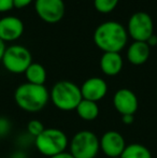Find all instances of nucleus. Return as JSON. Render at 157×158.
Segmentation results:
<instances>
[{
  "instance_id": "f257e3e1",
  "label": "nucleus",
  "mask_w": 157,
  "mask_h": 158,
  "mask_svg": "<svg viewBox=\"0 0 157 158\" xmlns=\"http://www.w3.org/2000/svg\"><path fill=\"white\" fill-rule=\"evenodd\" d=\"M128 40L127 29L118 22L108 21L100 24L94 32V42L103 53H119Z\"/></svg>"
},
{
  "instance_id": "f03ea898",
  "label": "nucleus",
  "mask_w": 157,
  "mask_h": 158,
  "mask_svg": "<svg viewBox=\"0 0 157 158\" xmlns=\"http://www.w3.org/2000/svg\"><path fill=\"white\" fill-rule=\"evenodd\" d=\"M14 101L25 112L36 113L46 106L50 101V90L45 85L23 83L14 92Z\"/></svg>"
},
{
  "instance_id": "7ed1b4c3",
  "label": "nucleus",
  "mask_w": 157,
  "mask_h": 158,
  "mask_svg": "<svg viewBox=\"0 0 157 158\" xmlns=\"http://www.w3.org/2000/svg\"><path fill=\"white\" fill-rule=\"evenodd\" d=\"M82 99L80 86L67 80L58 81L50 90V100L53 106L64 112L76 111Z\"/></svg>"
},
{
  "instance_id": "20e7f679",
  "label": "nucleus",
  "mask_w": 157,
  "mask_h": 158,
  "mask_svg": "<svg viewBox=\"0 0 157 158\" xmlns=\"http://www.w3.org/2000/svg\"><path fill=\"white\" fill-rule=\"evenodd\" d=\"M69 141L68 135L61 129L45 128L43 132L35 139L34 145L40 154L50 158L66 152L69 148Z\"/></svg>"
},
{
  "instance_id": "39448f33",
  "label": "nucleus",
  "mask_w": 157,
  "mask_h": 158,
  "mask_svg": "<svg viewBox=\"0 0 157 158\" xmlns=\"http://www.w3.org/2000/svg\"><path fill=\"white\" fill-rule=\"evenodd\" d=\"M68 148L74 158H96L100 152L99 138L92 130H80L71 138Z\"/></svg>"
},
{
  "instance_id": "423d86ee",
  "label": "nucleus",
  "mask_w": 157,
  "mask_h": 158,
  "mask_svg": "<svg viewBox=\"0 0 157 158\" xmlns=\"http://www.w3.org/2000/svg\"><path fill=\"white\" fill-rule=\"evenodd\" d=\"M4 69L14 74L25 73L28 67L32 63L31 53L23 45H11L4 51L1 60Z\"/></svg>"
},
{
  "instance_id": "0eeeda50",
  "label": "nucleus",
  "mask_w": 157,
  "mask_h": 158,
  "mask_svg": "<svg viewBox=\"0 0 157 158\" xmlns=\"http://www.w3.org/2000/svg\"><path fill=\"white\" fill-rule=\"evenodd\" d=\"M127 33L134 41L147 42L154 35V23L151 15L147 12L134 13L128 21Z\"/></svg>"
},
{
  "instance_id": "6e6552de",
  "label": "nucleus",
  "mask_w": 157,
  "mask_h": 158,
  "mask_svg": "<svg viewBox=\"0 0 157 158\" xmlns=\"http://www.w3.org/2000/svg\"><path fill=\"white\" fill-rule=\"evenodd\" d=\"M35 10L42 21L55 24L65 15V3L64 0H36Z\"/></svg>"
},
{
  "instance_id": "1a4fd4ad",
  "label": "nucleus",
  "mask_w": 157,
  "mask_h": 158,
  "mask_svg": "<svg viewBox=\"0 0 157 158\" xmlns=\"http://www.w3.org/2000/svg\"><path fill=\"white\" fill-rule=\"evenodd\" d=\"M100 151L108 158L121 157L126 148V141L124 135L116 130H108L99 138Z\"/></svg>"
},
{
  "instance_id": "9d476101",
  "label": "nucleus",
  "mask_w": 157,
  "mask_h": 158,
  "mask_svg": "<svg viewBox=\"0 0 157 158\" xmlns=\"http://www.w3.org/2000/svg\"><path fill=\"white\" fill-rule=\"evenodd\" d=\"M113 106L122 115H134L138 111L139 100L137 95L129 88H119L113 96Z\"/></svg>"
},
{
  "instance_id": "9b49d317",
  "label": "nucleus",
  "mask_w": 157,
  "mask_h": 158,
  "mask_svg": "<svg viewBox=\"0 0 157 158\" xmlns=\"http://www.w3.org/2000/svg\"><path fill=\"white\" fill-rule=\"evenodd\" d=\"M81 94L83 99L97 102L102 100L108 94V84L102 77H93L85 80L81 86Z\"/></svg>"
},
{
  "instance_id": "f8f14e48",
  "label": "nucleus",
  "mask_w": 157,
  "mask_h": 158,
  "mask_svg": "<svg viewBox=\"0 0 157 158\" xmlns=\"http://www.w3.org/2000/svg\"><path fill=\"white\" fill-rule=\"evenodd\" d=\"M24 32V23L15 16H4L0 19V39L6 42L19 39Z\"/></svg>"
},
{
  "instance_id": "ddd939ff",
  "label": "nucleus",
  "mask_w": 157,
  "mask_h": 158,
  "mask_svg": "<svg viewBox=\"0 0 157 158\" xmlns=\"http://www.w3.org/2000/svg\"><path fill=\"white\" fill-rule=\"evenodd\" d=\"M99 66L103 74L108 77H115L122 71L124 61L119 53H103L99 61Z\"/></svg>"
},
{
  "instance_id": "4468645a",
  "label": "nucleus",
  "mask_w": 157,
  "mask_h": 158,
  "mask_svg": "<svg viewBox=\"0 0 157 158\" xmlns=\"http://www.w3.org/2000/svg\"><path fill=\"white\" fill-rule=\"evenodd\" d=\"M151 53V48L147 45V42L134 41L129 45L126 53L127 60L134 66H140L147 61Z\"/></svg>"
},
{
  "instance_id": "2eb2a0df",
  "label": "nucleus",
  "mask_w": 157,
  "mask_h": 158,
  "mask_svg": "<svg viewBox=\"0 0 157 158\" xmlns=\"http://www.w3.org/2000/svg\"><path fill=\"white\" fill-rule=\"evenodd\" d=\"M76 112L78 116L83 121L93 122L99 116L100 110H99V106L97 102L82 99V101L76 106Z\"/></svg>"
},
{
  "instance_id": "dca6fc26",
  "label": "nucleus",
  "mask_w": 157,
  "mask_h": 158,
  "mask_svg": "<svg viewBox=\"0 0 157 158\" xmlns=\"http://www.w3.org/2000/svg\"><path fill=\"white\" fill-rule=\"evenodd\" d=\"M24 74L28 83L36 84V85H44L48 77L45 68L39 63H31Z\"/></svg>"
},
{
  "instance_id": "f3484780",
  "label": "nucleus",
  "mask_w": 157,
  "mask_h": 158,
  "mask_svg": "<svg viewBox=\"0 0 157 158\" xmlns=\"http://www.w3.org/2000/svg\"><path fill=\"white\" fill-rule=\"evenodd\" d=\"M121 158H152V153L143 144L131 143L126 145Z\"/></svg>"
},
{
  "instance_id": "a211bd4d",
  "label": "nucleus",
  "mask_w": 157,
  "mask_h": 158,
  "mask_svg": "<svg viewBox=\"0 0 157 158\" xmlns=\"http://www.w3.org/2000/svg\"><path fill=\"white\" fill-rule=\"evenodd\" d=\"M119 0H94V6L99 13L107 14L118 6Z\"/></svg>"
},
{
  "instance_id": "6ab92c4d",
  "label": "nucleus",
  "mask_w": 157,
  "mask_h": 158,
  "mask_svg": "<svg viewBox=\"0 0 157 158\" xmlns=\"http://www.w3.org/2000/svg\"><path fill=\"white\" fill-rule=\"evenodd\" d=\"M44 129H45L44 124L42 123L40 119L34 118V119H30V121L27 123V126H26V132H27L28 135H31L32 138L36 139L38 135H40L42 132H43Z\"/></svg>"
},
{
  "instance_id": "aec40b11",
  "label": "nucleus",
  "mask_w": 157,
  "mask_h": 158,
  "mask_svg": "<svg viewBox=\"0 0 157 158\" xmlns=\"http://www.w3.org/2000/svg\"><path fill=\"white\" fill-rule=\"evenodd\" d=\"M31 144H35V138H32L30 135H28L27 132L23 133L19 137H17L16 139V145L19 146V150H25L26 148L30 146Z\"/></svg>"
},
{
  "instance_id": "412c9836",
  "label": "nucleus",
  "mask_w": 157,
  "mask_h": 158,
  "mask_svg": "<svg viewBox=\"0 0 157 158\" xmlns=\"http://www.w3.org/2000/svg\"><path fill=\"white\" fill-rule=\"evenodd\" d=\"M12 130V123L9 118L0 116V139L8 137Z\"/></svg>"
},
{
  "instance_id": "4be33fe9",
  "label": "nucleus",
  "mask_w": 157,
  "mask_h": 158,
  "mask_svg": "<svg viewBox=\"0 0 157 158\" xmlns=\"http://www.w3.org/2000/svg\"><path fill=\"white\" fill-rule=\"evenodd\" d=\"M13 8V0H0V13L9 12Z\"/></svg>"
},
{
  "instance_id": "5701e85b",
  "label": "nucleus",
  "mask_w": 157,
  "mask_h": 158,
  "mask_svg": "<svg viewBox=\"0 0 157 158\" xmlns=\"http://www.w3.org/2000/svg\"><path fill=\"white\" fill-rule=\"evenodd\" d=\"M34 0H13V6L14 8L17 9H23L26 8L27 6H29Z\"/></svg>"
},
{
  "instance_id": "b1692460",
  "label": "nucleus",
  "mask_w": 157,
  "mask_h": 158,
  "mask_svg": "<svg viewBox=\"0 0 157 158\" xmlns=\"http://www.w3.org/2000/svg\"><path fill=\"white\" fill-rule=\"evenodd\" d=\"M121 118H122V122H123L124 125H131V124L134 122V115H130V114L122 115Z\"/></svg>"
},
{
  "instance_id": "393cba45",
  "label": "nucleus",
  "mask_w": 157,
  "mask_h": 158,
  "mask_svg": "<svg viewBox=\"0 0 157 158\" xmlns=\"http://www.w3.org/2000/svg\"><path fill=\"white\" fill-rule=\"evenodd\" d=\"M10 158H28V155L26 154L25 151L23 150H17L13 153L12 155L10 156Z\"/></svg>"
},
{
  "instance_id": "a878e982",
  "label": "nucleus",
  "mask_w": 157,
  "mask_h": 158,
  "mask_svg": "<svg viewBox=\"0 0 157 158\" xmlns=\"http://www.w3.org/2000/svg\"><path fill=\"white\" fill-rule=\"evenodd\" d=\"M50 158H74V157L72 156V154L69 152V151H66V152L59 153V154L54 155V156H52Z\"/></svg>"
},
{
  "instance_id": "bb28decb",
  "label": "nucleus",
  "mask_w": 157,
  "mask_h": 158,
  "mask_svg": "<svg viewBox=\"0 0 157 158\" xmlns=\"http://www.w3.org/2000/svg\"><path fill=\"white\" fill-rule=\"evenodd\" d=\"M147 45H149L150 48H151V46H156L157 45V35H152L151 37L147 39Z\"/></svg>"
},
{
  "instance_id": "cd10ccee",
  "label": "nucleus",
  "mask_w": 157,
  "mask_h": 158,
  "mask_svg": "<svg viewBox=\"0 0 157 158\" xmlns=\"http://www.w3.org/2000/svg\"><path fill=\"white\" fill-rule=\"evenodd\" d=\"M6 43L0 39V61L2 60V57H3V54H4V51H6Z\"/></svg>"
},
{
  "instance_id": "c85d7f7f",
  "label": "nucleus",
  "mask_w": 157,
  "mask_h": 158,
  "mask_svg": "<svg viewBox=\"0 0 157 158\" xmlns=\"http://www.w3.org/2000/svg\"><path fill=\"white\" fill-rule=\"evenodd\" d=\"M112 158H121V157H112Z\"/></svg>"
}]
</instances>
